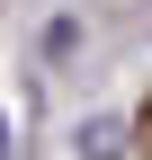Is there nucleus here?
<instances>
[{
  "label": "nucleus",
  "instance_id": "obj_1",
  "mask_svg": "<svg viewBox=\"0 0 152 160\" xmlns=\"http://www.w3.org/2000/svg\"><path fill=\"white\" fill-rule=\"evenodd\" d=\"M0 160H9V116H0Z\"/></svg>",
  "mask_w": 152,
  "mask_h": 160
}]
</instances>
